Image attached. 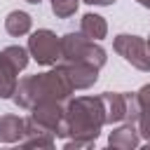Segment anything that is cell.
Segmentation results:
<instances>
[{
  "label": "cell",
  "instance_id": "cell-1",
  "mask_svg": "<svg viewBox=\"0 0 150 150\" xmlns=\"http://www.w3.org/2000/svg\"><path fill=\"white\" fill-rule=\"evenodd\" d=\"M105 127V110L101 96H77L66 101V112L56 138H63L66 150L91 148Z\"/></svg>",
  "mask_w": 150,
  "mask_h": 150
},
{
  "label": "cell",
  "instance_id": "cell-2",
  "mask_svg": "<svg viewBox=\"0 0 150 150\" xmlns=\"http://www.w3.org/2000/svg\"><path fill=\"white\" fill-rule=\"evenodd\" d=\"M73 91L75 89H73V82H70L68 73H66V66L56 63L47 73H35V75H28V77L19 80L12 101L19 108L30 110L33 105H38L42 101H61V103H66Z\"/></svg>",
  "mask_w": 150,
  "mask_h": 150
},
{
  "label": "cell",
  "instance_id": "cell-3",
  "mask_svg": "<svg viewBox=\"0 0 150 150\" xmlns=\"http://www.w3.org/2000/svg\"><path fill=\"white\" fill-rule=\"evenodd\" d=\"M61 61L63 63H91L96 68H103L108 61V54L96 40H89L82 30H77V33H66L61 38Z\"/></svg>",
  "mask_w": 150,
  "mask_h": 150
},
{
  "label": "cell",
  "instance_id": "cell-4",
  "mask_svg": "<svg viewBox=\"0 0 150 150\" xmlns=\"http://www.w3.org/2000/svg\"><path fill=\"white\" fill-rule=\"evenodd\" d=\"M103 110H105V124H120V122H138V101L136 94L127 91H103L101 94Z\"/></svg>",
  "mask_w": 150,
  "mask_h": 150
},
{
  "label": "cell",
  "instance_id": "cell-5",
  "mask_svg": "<svg viewBox=\"0 0 150 150\" xmlns=\"http://www.w3.org/2000/svg\"><path fill=\"white\" fill-rule=\"evenodd\" d=\"M112 49L134 68L150 73V45L148 40L138 38V35H129V33H120L112 40Z\"/></svg>",
  "mask_w": 150,
  "mask_h": 150
},
{
  "label": "cell",
  "instance_id": "cell-6",
  "mask_svg": "<svg viewBox=\"0 0 150 150\" xmlns=\"http://www.w3.org/2000/svg\"><path fill=\"white\" fill-rule=\"evenodd\" d=\"M28 52L40 66H56L61 61V38L54 30L40 28L28 38Z\"/></svg>",
  "mask_w": 150,
  "mask_h": 150
},
{
  "label": "cell",
  "instance_id": "cell-7",
  "mask_svg": "<svg viewBox=\"0 0 150 150\" xmlns=\"http://www.w3.org/2000/svg\"><path fill=\"white\" fill-rule=\"evenodd\" d=\"M63 112H66V103H61V101H42V103H38V105L30 108L28 117L35 124H40V127L49 129L52 134H56L59 127H61Z\"/></svg>",
  "mask_w": 150,
  "mask_h": 150
},
{
  "label": "cell",
  "instance_id": "cell-8",
  "mask_svg": "<svg viewBox=\"0 0 150 150\" xmlns=\"http://www.w3.org/2000/svg\"><path fill=\"white\" fill-rule=\"evenodd\" d=\"M108 145L112 150H134L141 145V134L134 122H120L108 136Z\"/></svg>",
  "mask_w": 150,
  "mask_h": 150
},
{
  "label": "cell",
  "instance_id": "cell-9",
  "mask_svg": "<svg viewBox=\"0 0 150 150\" xmlns=\"http://www.w3.org/2000/svg\"><path fill=\"white\" fill-rule=\"evenodd\" d=\"M54 143H56V134H52L49 129H45V127H40V124H35L30 117H26V134H23V138L19 141V145H23V148H54Z\"/></svg>",
  "mask_w": 150,
  "mask_h": 150
},
{
  "label": "cell",
  "instance_id": "cell-10",
  "mask_svg": "<svg viewBox=\"0 0 150 150\" xmlns=\"http://www.w3.org/2000/svg\"><path fill=\"white\" fill-rule=\"evenodd\" d=\"M63 66H66V73H68V77L73 82V89H89L98 80L101 68H96L91 63H63Z\"/></svg>",
  "mask_w": 150,
  "mask_h": 150
},
{
  "label": "cell",
  "instance_id": "cell-11",
  "mask_svg": "<svg viewBox=\"0 0 150 150\" xmlns=\"http://www.w3.org/2000/svg\"><path fill=\"white\" fill-rule=\"evenodd\" d=\"M26 134V117L2 115L0 117V143H19Z\"/></svg>",
  "mask_w": 150,
  "mask_h": 150
},
{
  "label": "cell",
  "instance_id": "cell-12",
  "mask_svg": "<svg viewBox=\"0 0 150 150\" xmlns=\"http://www.w3.org/2000/svg\"><path fill=\"white\" fill-rule=\"evenodd\" d=\"M80 30H82L89 40H96V42H98V40H103V38L108 35V23H105L103 16L87 12V14L80 19Z\"/></svg>",
  "mask_w": 150,
  "mask_h": 150
},
{
  "label": "cell",
  "instance_id": "cell-13",
  "mask_svg": "<svg viewBox=\"0 0 150 150\" xmlns=\"http://www.w3.org/2000/svg\"><path fill=\"white\" fill-rule=\"evenodd\" d=\"M28 59H30L28 47L9 45V47H5V49L0 52V61H2V63H7V66H9L12 70H16V73H21V70L28 66Z\"/></svg>",
  "mask_w": 150,
  "mask_h": 150
},
{
  "label": "cell",
  "instance_id": "cell-14",
  "mask_svg": "<svg viewBox=\"0 0 150 150\" xmlns=\"http://www.w3.org/2000/svg\"><path fill=\"white\" fill-rule=\"evenodd\" d=\"M30 26H33L30 14H26V12H21V9L9 12L7 19H5V30H7L9 35H14V38H21V35L30 33Z\"/></svg>",
  "mask_w": 150,
  "mask_h": 150
},
{
  "label": "cell",
  "instance_id": "cell-15",
  "mask_svg": "<svg viewBox=\"0 0 150 150\" xmlns=\"http://www.w3.org/2000/svg\"><path fill=\"white\" fill-rule=\"evenodd\" d=\"M16 75H19L16 70H12L7 63L0 61V98H12L14 96L16 84H19Z\"/></svg>",
  "mask_w": 150,
  "mask_h": 150
},
{
  "label": "cell",
  "instance_id": "cell-16",
  "mask_svg": "<svg viewBox=\"0 0 150 150\" xmlns=\"http://www.w3.org/2000/svg\"><path fill=\"white\" fill-rule=\"evenodd\" d=\"M77 5H80V0H52V12L59 19H68L77 12Z\"/></svg>",
  "mask_w": 150,
  "mask_h": 150
},
{
  "label": "cell",
  "instance_id": "cell-17",
  "mask_svg": "<svg viewBox=\"0 0 150 150\" xmlns=\"http://www.w3.org/2000/svg\"><path fill=\"white\" fill-rule=\"evenodd\" d=\"M136 127H138L141 138H145V148H150V110H141V112H138Z\"/></svg>",
  "mask_w": 150,
  "mask_h": 150
},
{
  "label": "cell",
  "instance_id": "cell-18",
  "mask_svg": "<svg viewBox=\"0 0 150 150\" xmlns=\"http://www.w3.org/2000/svg\"><path fill=\"white\" fill-rule=\"evenodd\" d=\"M136 101H138V108L141 110H150V84H143L136 91Z\"/></svg>",
  "mask_w": 150,
  "mask_h": 150
},
{
  "label": "cell",
  "instance_id": "cell-19",
  "mask_svg": "<svg viewBox=\"0 0 150 150\" xmlns=\"http://www.w3.org/2000/svg\"><path fill=\"white\" fill-rule=\"evenodd\" d=\"M87 5H101V7H105V5H112L115 0H84Z\"/></svg>",
  "mask_w": 150,
  "mask_h": 150
},
{
  "label": "cell",
  "instance_id": "cell-20",
  "mask_svg": "<svg viewBox=\"0 0 150 150\" xmlns=\"http://www.w3.org/2000/svg\"><path fill=\"white\" fill-rule=\"evenodd\" d=\"M138 5H143V7H150V0H136Z\"/></svg>",
  "mask_w": 150,
  "mask_h": 150
},
{
  "label": "cell",
  "instance_id": "cell-21",
  "mask_svg": "<svg viewBox=\"0 0 150 150\" xmlns=\"http://www.w3.org/2000/svg\"><path fill=\"white\" fill-rule=\"evenodd\" d=\"M26 2H30V5H40L42 0H26Z\"/></svg>",
  "mask_w": 150,
  "mask_h": 150
}]
</instances>
